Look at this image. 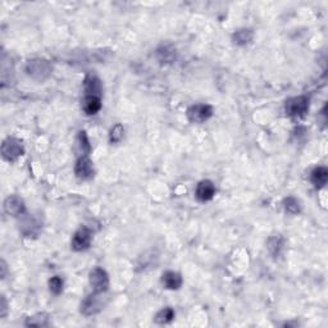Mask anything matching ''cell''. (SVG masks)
Segmentation results:
<instances>
[{"label": "cell", "mask_w": 328, "mask_h": 328, "mask_svg": "<svg viewBox=\"0 0 328 328\" xmlns=\"http://www.w3.org/2000/svg\"><path fill=\"white\" fill-rule=\"evenodd\" d=\"M123 135H125V128H123L122 125L117 123L116 126L110 129V133H109L110 143H112V144L121 143V141H122V139H123Z\"/></svg>", "instance_id": "21"}, {"label": "cell", "mask_w": 328, "mask_h": 328, "mask_svg": "<svg viewBox=\"0 0 328 328\" xmlns=\"http://www.w3.org/2000/svg\"><path fill=\"white\" fill-rule=\"evenodd\" d=\"M283 205H285V210L290 214H296V213L300 212V202L295 199V198H287L283 202Z\"/></svg>", "instance_id": "23"}, {"label": "cell", "mask_w": 328, "mask_h": 328, "mask_svg": "<svg viewBox=\"0 0 328 328\" xmlns=\"http://www.w3.org/2000/svg\"><path fill=\"white\" fill-rule=\"evenodd\" d=\"M21 231L25 236H28V237L35 236L40 231V223L37 222L33 217H26L24 222L21 223Z\"/></svg>", "instance_id": "13"}, {"label": "cell", "mask_w": 328, "mask_h": 328, "mask_svg": "<svg viewBox=\"0 0 328 328\" xmlns=\"http://www.w3.org/2000/svg\"><path fill=\"white\" fill-rule=\"evenodd\" d=\"M108 299L105 298L104 292H95L89 295L87 298L83 299V302L81 303V313L86 317L90 315H95L99 312H101L105 306Z\"/></svg>", "instance_id": "2"}, {"label": "cell", "mask_w": 328, "mask_h": 328, "mask_svg": "<svg viewBox=\"0 0 328 328\" xmlns=\"http://www.w3.org/2000/svg\"><path fill=\"white\" fill-rule=\"evenodd\" d=\"M252 37H254L252 31L246 30V28L236 31V32L233 33V41H235V44H237V45H241V47L250 43V41L252 40Z\"/></svg>", "instance_id": "19"}, {"label": "cell", "mask_w": 328, "mask_h": 328, "mask_svg": "<svg viewBox=\"0 0 328 328\" xmlns=\"http://www.w3.org/2000/svg\"><path fill=\"white\" fill-rule=\"evenodd\" d=\"M49 325V317L47 314H37L35 317L27 319L26 326H35V327H44Z\"/></svg>", "instance_id": "22"}, {"label": "cell", "mask_w": 328, "mask_h": 328, "mask_svg": "<svg viewBox=\"0 0 328 328\" xmlns=\"http://www.w3.org/2000/svg\"><path fill=\"white\" fill-rule=\"evenodd\" d=\"M77 149L78 151L82 154V156H86L90 151H91V145H90V141L87 139V135L85 131H80L78 135H77Z\"/></svg>", "instance_id": "18"}, {"label": "cell", "mask_w": 328, "mask_h": 328, "mask_svg": "<svg viewBox=\"0 0 328 328\" xmlns=\"http://www.w3.org/2000/svg\"><path fill=\"white\" fill-rule=\"evenodd\" d=\"M196 198L202 202H208V200H212L213 196L216 195V186L212 181H202L199 182L198 187H196V192H195Z\"/></svg>", "instance_id": "10"}, {"label": "cell", "mask_w": 328, "mask_h": 328, "mask_svg": "<svg viewBox=\"0 0 328 328\" xmlns=\"http://www.w3.org/2000/svg\"><path fill=\"white\" fill-rule=\"evenodd\" d=\"M5 313H7V303H5V299H4L3 296V298H1V317H4Z\"/></svg>", "instance_id": "25"}, {"label": "cell", "mask_w": 328, "mask_h": 328, "mask_svg": "<svg viewBox=\"0 0 328 328\" xmlns=\"http://www.w3.org/2000/svg\"><path fill=\"white\" fill-rule=\"evenodd\" d=\"M162 282L163 285L166 286L167 288H169V290H178L182 286V277L177 272L168 271V272L163 275Z\"/></svg>", "instance_id": "12"}, {"label": "cell", "mask_w": 328, "mask_h": 328, "mask_svg": "<svg viewBox=\"0 0 328 328\" xmlns=\"http://www.w3.org/2000/svg\"><path fill=\"white\" fill-rule=\"evenodd\" d=\"M173 318H175V310L172 308H164L155 315V322L159 325H167L172 322Z\"/></svg>", "instance_id": "20"}, {"label": "cell", "mask_w": 328, "mask_h": 328, "mask_svg": "<svg viewBox=\"0 0 328 328\" xmlns=\"http://www.w3.org/2000/svg\"><path fill=\"white\" fill-rule=\"evenodd\" d=\"M24 145L20 140L14 139V137H8L7 140H4L3 145H1V155L5 160L14 162L20 156L24 155Z\"/></svg>", "instance_id": "3"}, {"label": "cell", "mask_w": 328, "mask_h": 328, "mask_svg": "<svg viewBox=\"0 0 328 328\" xmlns=\"http://www.w3.org/2000/svg\"><path fill=\"white\" fill-rule=\"evenodd\" d=\"M310 181L315 187H323L328 181V169L326 167H317L310 175Z\"/></svg>", "instance_id": "15"}, {"label": "cell", "mask_w": 328, "mask_h": 328, "mask_svg": "<svg viewBox=\"0 0 328 328\" xmlns=\"http://www.w3.org/2000/svg\"><path fill=\"white\" fill-rule=\"evenodd\" d=\"M213 116V108L208 104H196L187 109V118L194 123H202Z\"/></svg>", "instance_id": "5"}, {"label": "cell", "mask_w": 328, "mask_h": 328, "mask_svg": "<svg viewBox=\"0 0 328 328\" xmlns=\"http://www.w3.org/2000/svg\"><path fill=\"white\" fill-rule=\"evenodd\" d=\"M25 71L33 80L44 81L51 75V66L48 60L41 59V58H35V59L27 62Z\"/></svg>", "instance_id": "1"}, {"label": "cell", "mask_w": 328, "mask_h": 328, "mask_svg": "<svg viewBox=\"0 0 328 328\" xmlns=\"http://www.w3.org/2000/svg\"><path fill=\"white\" fill-rule=\"evenodd\" d=\"M75 173L80 179H90L94 176L93 162L87 156H81L75 166Z\"/></svg>", "instance_id": "9"}, {"label": "cell", "mask_w": 328, "mask_h": 328, "mask_svg": "<svg viewBox=\"0 0 328 328\" xmlns=\"http://www.w3.org/2000/svg\"><path fill=\"white\" fill-rule=\"evenodd\" d=\"M49 288L54 295H59L60 292L63 291V279L58 277V276L53 277L49 281Z\"/></svg>", "instance_id": "24"}, {"label": "cell", "mask_w": 328, "mask_h": 328, "mask_svg": "<svg viewBox=\"0 0 328 328\" xmlns=\"http://www.w3.org/2000/svg\"><path fill=\"white\" fill-rule=\"evenodd\" d=\"M82 108L86 114L93 116L99 112L101 108V99L98 96H85V100L82 103Z\"/></svg>", "instance_id": "14"}, {"label": "cell", "mask_w": 328, "mask_h": 328, "mask_svg": "<svg viewBox=\"0 0 328 328\" xmlns=\"http://www.w3.org/2000/svg\"><path fill=\"white\" fill-rule=\"evenodd\" d=\"M283 245H285V240L279 235L272 236L268 240V250L273 256H278L281 254V252L283 250Z\"/></svg>", "instance_id": "17"}, {"label": "cell", "mask_w": 328, "mask_h": 328, "mask_svg": "<svg viewBox=\"0 0 328 328\" xmlns=\"http://www.w3.org/2000/svg\"><path fill=\"white\" fill-rule=\"evenodd\" d=\"M156 56L160 63H172L176 59V50L168 45H163L156 50Z\"/></svg>", "instance_id": "16"}, {"label": "cell", "mask_w": 328, "mask_h": 328, "mask_svg": "<svg viewBox=\"0 0 328 328\" xmlns=\"http://www.w3.org/2000/svg\"><path fill=\"white\" fill-rule=\"evenodd\" d=\"M91 244V232L86 227H82L75 233L72 239V249L76 252H82L86 250Z\"/></svg>", "instance_id": "8"}, {"label": "cell", "mask_w": 328, "mask_h": 328, "mask_svg": "<svg viewBox=\"0 0 328 328\" xmlns=\"http://www.w3.org/2000/svg\"><path fill=\"white\" fill-rule=\"evenodd\" d=\"M309 109V99L306 96H295L286 101V113L290 117H303Z\"/></svg>", "instance_id": "4"}, {"label": "cell", "mask_w": 328, "mask_h": 328, "mask_svg": "<svg viewBox=\"0 0 328 328\" xmlns=\"http://www.w3.org/2000/svg\"><path fill=\"white\" fill-rule=\"evenodd\" d=\"M4 210H5L9 216L18 217L25 214L26 206H25L24 200L21 199L20 196L12 195L9 196V198H7L5 202H4Z\"/></svg>", "instance_id": "7"}, {"label": "cell", "mask_w": 328, "mask_h": 328, "mask_svg": "<svg viewBox=\"0 0 328 328\" xmlns=\"http://www.w3.org/2000/svg\"><path fill=\"white\" fill-rule=\"evenodd\" d=\"M90 285L95 292H105L109 286V277L103 268H94L90 272Z\"/></svg>", "instance_id": "6"}, {"label": "cell", "mask_w": 328, "mask_h": 328, "mask_svg": "<svg viewBox=\"0 0 328 328\" xmlns=\"http://www.w3.org/2000/svg\"><path fill=\"white\" fill-rule=\"evenodd\" d=\"M83 89L86 96H98L100 98L103 93V85L101 81L96 76H87L83 82Z\"/></svg>", "instance_id": "11"}]
</instances>
